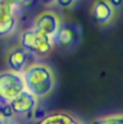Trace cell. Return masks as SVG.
<instances>
[{
  "instance_id": "obj_9",
  "label": "cell",
  "mask_w": 123,
  "mask_h": 124,
  "mask_svg": "<svg viewBox=\"0 0 123 124\" xmlns=\"http://www.w3.org/2000/svg\"><path fill=\"white\" fill-rule=\"evenodd\" d=\"M115 8L109 1H96L92 7V16L98 24H108L112 20Z\"/></svg>"
},
{
  "instance_id": "obj_11",
  "label": "cell",
  "mask_w": 123,
  "mask_h": 124,
  "mask_svg": "<svg viewBox=\"0 0 123 124\" xmlns=\"http://www.w3.org/2000/svg\"><path fill=\"white\" fill-rule=\"evenodd\" d=\"M92 124H123V114L104 116V118L95 120Z\"/></svg>"
},
{
  "instance_id": "obj_8",
  "label": "cell",
  "mask_w": 123,
  "mask_h": 124,
  "mask_svg": "<svg viewBox=\"0 0 123 124\" xmlns=\"http://www.w3.org/2000/svg\"><path fill=\"white\" fill-rule=\"evenodd\" d=\"M30 56L31 54L28 51H26L24 48H13L7 56V64H8L10 71L22 75L30 66L28 65Z\"/></svg>"
},
{
  "instance_id": "obj_1",
  "label": "cell",
  "mask_w": 123,
  "mask_h": 124,
  "mask_svg": "<svg viewBox=\"0 0 123 124\" xmlns=\"http://www.w3.org/2000/svg\"><path fill=\"white\" fill-rule=\"evenodd\" d=\"M25 90L37 99L45 97L52 92L54 87V76L51 69L46 64L34 63L22 74Z\"/></svg>"
},
{
  "instance_id": "obj_5",
  "label": "cell",
  "mask_w": 123,
  "mask_h": 124,
  "mask_svg": "<svg viewBox=\"0 0 123 124\" xmlns=\"http://www.w3.org/2000/svg\"><path fill=\"white\" fill-rule=\"evenodd\" d=\"M81 37V30L77 25L61 24L56 35L52 37L54 46L60 49H69L78 43Z\"/></svg>"
},
{
  "instance_id": "obj_7",
  "label": "cell",
  "mask_w": 123,
  "mask_h": 124,
  "mask_svg": "<svg viewBox=\"0 0 123 124\" xmlns=\"http://www.w3.org/2000/svg\"><path fill=\"white\" fill-rule=\"evenodd\" d=\"M38 100L35 96L24 90L19 96H16L12 101H10V105L12 107L14 116H25L28 114H32L36 110Z\"/></svg>"
},
{
  "instance_id": "obj_6",
  "label": "cell",
  "mask_w": 123,
  "mask_h": 124,
  "mask_svg": "<svg viewBox=\"0 0 123 124\" xmlns=\"http://www.w3.org/2000/svg\"><path fill=\"white\" fill-rule=\"evenodd\" d=\"M60 26L61 22L57 13L54 11H43L35 17L33 27L52 38Z\"/></svg>"
},
{
  "instance_id": "obj_2",
  "label": "cell",
  "mask_w": 123,
  "mask_h": 124,
  "mask_svg": "<svg viewBox=\"0 0 123 124\" xmlns=\"http://www.w3.org/2000/svg\"><path fill=\"white\" fill-rule=\"evenodd\" d=\"M20 44L26 51L39 58L49 56L54 47L51 37L43 34L34 27H31L22 33Z\"/></svg>"
},
{
  "instance_id": "obj_3",
  "label": "cell",
  "mask_w": 123,
  "mask_h": 124,
  "mask_svg": "<svg viewBox=\"0 0 123 124\" xmlns=\"http://www.w3.org/2000/svg\"><path fill=\"white\" fill-rule=\"evenodd\" d=\"M24 90L25 85L21 74L10 70L0 73V100L10 102Z\"/></svg>"
},
{
  "instance_id": "obj_15",
  "label": "cell",
  "mask_w": 123,
  "mask_h": 124,
  "mask_svg": "<svg viewBox=\"0 0 123 124\" xmlns=\"http://www.w3.org/2000/svg\"><path fill=\"white\" fill-rule=\"evenodd\" d=\"M0 124H6V121H4L1 116H0Z\"/></svg>"
},
{
  "instance_id": "obj_14",
  "label": "cell",
  "mask_w": 123,
  "mask_h": 124,
  "mask_svg": "<svg viewBox=\"0 0 123 124\" xmlns=\"http://www.w3.org/2000/svg\"><path fill=\"white\" fill-rule=\"evenodd\" d=\"M109 2H110V4L112 6V8L115 7H115L121 6L122 4V1H109Z\"/></svg>"
},
{
  "instance_id": "obj_10",
  "label": "cell",
  "mask_w": 123,
  "mask_h": 124,
  "mask_svg": "<svg viewBox=\"0 0 123 124\" xmlns=\"http://www.w3.org/2000/svg\"><path fill=\"white\" fill-rule=\"evenodd\" d=\"M35 124H83L76 116L69 112L56 111L45 114Z\"/></svg>"
},
{
  "instance_id": "obj_12",
  "label": "cell",
  "mask_w": 123,
  "mask_h": 124,
  "mask_svg": "<svg viewBox=\"0 0 123 124\" xmlns=\"http://www.w3.org/2000/svg\"><path fill=\"white\" fill-rule=\"evenodd\" d=\"M0 116H1L4 121L11 120V119L14 116V113H13V110H12V107H11L10 102L0 100Z\"/></svg>"
},
{
  "instance_id": "obj_4",
  "label": "cell",
  "mask_w": 123,
  "mask_h": 124,
  "mask_svg": "<svg viewBox=\"0 0 123 124\" xmlns=\"http://www.w3.org/2000/svg\"><path fill=\"white\" fill-rule=\"evenodd\" d=\"M21 8L20 1L0 0V37H7L15 31Z\"/></svg>"
},
{
  "instance_id": "obj_13",
  "label": "cell",
  "mask_w": 123,
  "mask_h": 124,
  "mask_svg": "<svg viewBox=\"0 0 123 124\" xmlns=\"http://www.w3.org/2000/svg\"><path fill=\"white\" fill-rule=\"evenodd\" d=\"M57 3L59 4V6H61V7H64V8H67V7H70V6H72V4L74 3V1H72V0H69V1H58Z\"/></svg>"
}]
</instances>
